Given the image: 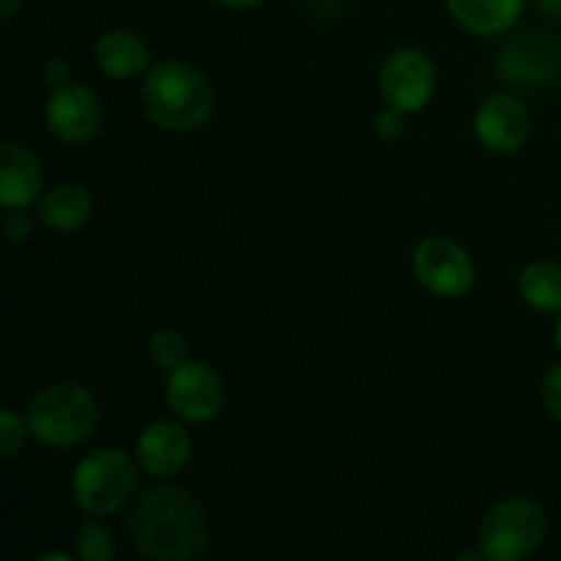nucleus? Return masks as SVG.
I'll return each mask as SVG.
<instances>
[{"label":"nucleus","instance_id":"1","mask_svg":"<svg viewBox=\"0 0 561 561\" xmlns=\"http://www.w3.org/2000/svg\"><path fill=\"white\" fill-rule=\"evenodd\" d=\"M129 535L140 557L151 561H192L211 540L206 507L186 488L157 485L131 507Z\"/></svg>","mask_w":561,"mask_h":561},{"label":"nucleus","instance_id":"2","mask_svg":"<svg viewBox=\"0 0 561 561\" xmlns=\"http://www.w3.org/2000/svg\"><path fill=\"white\" fill-rule=\"evenodd\" d=\"M142 110L164 131H195L214 113V88L195 66L179 58L157 60L142 80Z\"/></svg>","mask_w":561,"mask_h":561},{"label":"nucleus","instance_id":"3","mask_svg":"<svg viewBox=\"0 0 561 561\" xmlns=\"http://www.w3.org/2000/svg\"><path fill=\"white\" fill-rule=\"evenodd\" d=\"M31 436L49 449L80 447L99 425V403L77 381H55L31 400L25 411Z\"/></svg>","mask_w":561,"mask_h":561},{"label":"nucleus","instance_id":"4","mask_svg":"<svg viewBox=\"0 0 561 561\" xmlns=\"http://www.w3.org/2000/svg\"><path fill=\"white\" fill-rule=\"evenodd\" d=\"M140 463L124 447H99L71 471V496L91 518H110L129 507L137 493Z\"/></svg>","mask_w":561,"mask_h":561},{"label":"nucleus","instance_id":"5","mask_svg":"<svg viewBox=\"0 0 561 561\" xmlns=\"http://www.w3.org/2000/svg\"><path fill=\"white\" fill-rule=\"evenodd\" d=\"M548 535V515L535 499L513 496L482 518L477 546L488 561H520L540 551Z\"/></svg>","mask_w":561,"mask_h":561},{"label":"nucleus","instance_id":"6","mask_svg":"<svg viewBox=\"0 0 561 561\" xmlns=\"http://www.w3.org/2000/svg\"><path fill=\"white\" fill-rule=\"evenodd\" d=\"M411 274L438 299H463L477 285L469 250L449 236H427L411 252Z\"/></svg>","mask_w":561,"mask_h":561},{"label":"nucleus","instance_id":"7","mask_svg":"<svg viewBox=\"0 0 561 561\" xmlns=\"http://www.w3.org/2000/svg\"><path fill=\"white\" fill-rule=\"evenodd\" d=\"M438 88L436 64L416 47H400L383 58L378 71V91L389 107L405 115L422 113L433 102Z\"/></svg>","mask_w":561,"mask_h":561},{"label":"nucleus","instance_id":"8","mask_svg":"<svg viewBox=\"0 0 561 561\" xmlns=\"http://www.w3.org/2000/svg\"><path fill=\"white\" fill-rule=\"evenodd\" d=\"M496 75L513 88L551 85L561 75V42L546 31L515 33L496 53Z\"/></svg>","mask_w":561,"mask_h":561},{"label":"nucleus","instance_id":"9","mask_svg":"<svg viewBox=\"0 0 561 561\" xmlns=\"http://www.w3.org/2000/svg\"><path fill=\"white\" fill-rule=\"evenodd\" d=\"M164 403L186 425H206L225 409V383L206 362L190 359L164 378Z\"/></svg>","mask_w":561,"mask_h":561},{"label":"nucleus","instance_id":"10","mask_svg":"<svg viewBox=\"0 0 561 561\" xmlns=\"http://www.w3.org/2000/svg\"><path fill=\"white\" fill-rule=\"evenodd\" d=\"M104 110L96 93L80 82H66L49 91L44 102V124L55 140L66 146H80L93 140L102 129Z\"/></svg>","mask_w":561,"mask_h":561},{"label":"nucleus","instance_id":"11","mask_svg":"<svg viewBox=\"0 0 561 561\" xmlns=\"http://www.w3.org/2000/svg\"><path fill=\"white\" fill-rule=\"evenodd\" d=\"M474 137L485 151L510 157L518 153L531 137L529 107L513 93H491L474 110Z\"/></svg>","mask_w":561,"mask_h":561},{"label":"nucleus","instance_id":"12","mask_svg":"<svg viewBox=\"0 0 561 561\" xmlns=\"http://www.w3.org/2000/svg\"><path fill=\"white\" fill-rule=\"evenodd\" d=\"M192 444L186 422L175 420H157L148 422L135 442V458L140 463L142 474L153 480H173L175 474L190 466Z\"/></svg>","mask_w":561,"mask_h":561},{"label":"nucleus","instance_id":"13","mask_svg":"<svg viewBox=\"0 0 561 561\" xmlns=\"http://www.w3.org/2000/svg\"><path fill=\"white\" fill-rule=\"evenodd\" d=\"M44 197V170L36 153L22 142L3 140L0 146V206L33 208Z\"/></svg>","mask_w":561,"mask_h":561},{"label":"nucleus","instance_id":"14","mask_svg":"<svg viewBox=\"0 0 561 561\" xmlns=\"http://www.w3.org/2000/svg\"><path fill=\"white\" fill-rule=\"evenodd\" d=\"M93 55H96L102 75L110 80H131V77L146 75L153 66L148 44L126 27H115V31L99 36Z\"/></svg>","mask_w":561,"mask_h":561},{"label":"nucleus","instance_id":"15","mask_svg":"<svg viewBox=\"0 0 561 561\" xmlns=\"http://www.w3.org/2000/svg\"><path fill=\"white\" fill-rule=\"evenodd\" d=\"M36 211L44 228L55 230V233H77V230L91 222L93 195L82 184L66 181V184L44 192Z\"/></svg>","mask_w":561,"mask_h":561},{"label":"nucleus","instance_id":"16","mask_svg":"<svg viewBox=\"0 0 561 561\" xmlns=\"http://www.w3.org/2000/svg\"><path fill=\"white\" fill-rule=\"evenodd\" d=\"M526 0H447L453 20L471 36H502L524 14Z\"/></svg>","mask_w":561,"mask_h":561},{"label":"nucleus","instance_id":"17","mask_svg":"<svg viewBox=\"0 0 561 561\" xmlns=\"http://www.w3.org/2000/svg\"><path fill=\"white\" fill-rule=\"evenodd\" d=\"M518 296L537 312H561V263L531 261L518 274Z\"/></svg>","mask_w":561,"mask_h":561},{"label":"nucleus","instance_id":"18","mask_svg":"<svg viewBox=\"0 0 561 561\" xmlns=\"http://www.w3.org/2000/svg\"><path fill=\"white\" fill-rule=\"evenodd\" d=\"M118 548H115V537L107 526L99 518L88 515L75 531V557L82 561H113Z\"/></svg>","mask_w":561,"mask_h":561},{"label":"nucleus","instance_id":"19","mask_svg":"<svg viewBox=\"0 0 561 561\" xmlns=\"http://www.w3.org/2000/svg\"><path fill=\"white\" fill-rule=\"evenodd\" d=\"M148 359L162 373H173L175 367L190 362V345H186L184 334L175 329H157L148 337Z\"/></svg>","mask_w":561,"mask_h":561},{"label":"nucleus","instance_id":"20","mask_svg":"<svg viewBox=\"0 0 561 561\" xmlns=\"http://www.w3.org/2000/svg\"><path fill=\"white\" fill-rule=\"evenodd\" d=\"M27 436H31L27 416L16 414L14 409L0 411V458H14V455L25 447Z\"/></svg>","mask_w":561,"mask_h":561},{"label":"nucleus","instance_id":"21","mask_svg":"<svg viewBox=\"0 0 561 561\" xmlns=\"http://www.w3.org/2000/svg\"><path fill=\"white\" fill-rule=\"evenodd\" d=\"M3 233L11 244H22L33 236V219L27 208H9L3 217Z\"/></svg>","mask_w":561,"mask_h":561},{"label":"nucleus","instance_id":"22","mask_svg":"<svg viewBox=\"0 0 561 561\" xmlns=\"http://www.w3.org/2000/svg\"><path fill=\"white\" fill-rule=\"evenodd\" d=\"M373 129H376V135L381 137V140H398L405 131V113H400V110L387 104V107L376 115V121H373Z\"/></svg>","mask_w":561,"mask_h":561},{"label":"nucleus","instance_id":"23","mask_svg":"<svg viewBox=\"0 0 561 561\" xmlns=\"http://www.w3.org/2000/svg\"><path fill=\"white\" fill-rule=\"evenodd\" d=\"M542 403L561 425V365H553L542 378Z\"/></svg>","mask_w":561,"mask_h":561},{"label":"nucleus","instance_id":"24","mask_svg":"<svg viewBox=\"0 0 561 561\" xmlns=\"http://www.w3.org/2000/svg\"><path fill=\"white\" fill-rule=\"evenodd\" d=\"M42 77H44V82H49L53 88H58V85H66V82H71V69L66 60L49 58L47 64H44Z\"/></svg>","mask_w":561,"mask_h":561},{"label":"nucleus","instance_id":"25","mask_svg":"<svg viewBox=\"0 0 561 561\" xmlns=\"http://www.w3.org/2000/svg\"><path fill=\"white\" fill-rule=\"evenodd\" d=\"M214 3H219L222 9H230V11H250V9H257L263 0H214Z\"/></svg>","mask_w":561,"mask_h":561},{"label":"nucleus","instance_id":"26","mask_svg":"<svg viewBox=\"0 0 561 561\" xmlns=\"http://www.w3.org/2000/svg\"><path fill=\"white\" fill-rule=\"evenodd\" d=\"M535 3L542 14H548L551 20H561V0H535Z\"/></svg>","mask_w":561,"mask_h":561},{"label":"nucleus","instance_id":"27","mask_svg":"<svg viewBox=\"0 0 561 561\" xmlns=\"http://www.w3.org/2000/svg\"><path fill=\"white\" fill-rule=\"evenodd\" d=\"M22 5V0H0V20L9 22L16 14V9Z\"/></svg>","mask_w":561,"mask_h":561},{"label":"nucleus","instance_id":"28","mask_svg":"<svg viewBox=\"0 0 561 561\" xmlns=\"http://www.w3.org/2000/svg\"><path fill=\"white\" fill-rule=\"evenodd\" d=\"M71 557L69 553H60V551H55V553H42V557H38V561H69Z\"/></svg>","mask_w":561,"mask_h":561},{"label":"nucleus","instance_id":"29","mask_svg":"<svg viewBox=\"0 0 561 561\" xmlns=\"http://www.w3.org/2000/svg\"><path fill=\"white\" fill-rule=\"evenodd\" d=\"M553 343H557V348L561 354V312H559V321L553 323Z\"/></svg>","mask_w":561,"mask_h":561}]
</instances>
